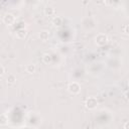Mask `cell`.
<instances>
[{
  "label": "cell",
  "instance_id": "6da1fadb",
  "mask_svg": "<svg viewBox=\"0 0 129 129\" xmlns=\"http://www.w3.org/2000/svg\"><path fill=\"white\" fill-rule=\"evenodd\" d=\"M68 90H69V92H70L71 94L76 95V94H79V93H80V91H81V86H80L77 82H73V83H71V84L69 85Z\"/></svg>",
  "mask_w": 129,
  "mask_h": 129
},
{
  "label": "cell",
  "instance_id": "7a4b0ae2",
  "mask_svg": "<svg viewBox=\"0 0 129 129\" xmlns=\"http://www.w3.org/2000/svg\"><path fill=\"white\" fill-rule=\"evenodd\" d=\"M107 41H108V37H107V35L104 34V33H100V34H98V35L96 36V43H97L98 45H100V46L106 44Z\"/></svg>",
  "mask_w": 129,
  "mask_h": 129
},
{
  "label": "cell",
  "instance_id": "3957f363",
  "mask_svg": "<svg viewBox=\"0 0 129 129\" xmlns=\"http://www.w3.org/2000/svg\"><path fill=\"white\" fill-rule=\"evenodd\" d=\"M97 105H98V101H97V99L94 98V97H90V98L87 99V101H86V107H87L88 109H94V108L97 107Z\"/></svg>",
  "mask_w": 129,
  "mask_h": 129
},
{
  "label": "cell",
  "instance_id": "277c9868",
  "mask_svg": "<svg viewBox=\"0 0 129 129\" xmlns=\"http://www.w3.org/2000/svg\"><path fill=\"white\" fill-rule=\"evenodd\" d=\"M3 21H4V23H6L7 25H11L12 23H14L15 17H14L12 14L7 13V14H5V16L3 17Z\"/></svg>",
  "mask_w": 129,
  "mask_h": 129
},
{
  "label": "cell",
  "instance_id": "5b68a950",
  "mask_svg": "<svg viewBox=\"0 0 129 129\" xmlns=\"http://www.w3.org/2000/svg\"><path fill=\"white\" fill-rule=\"evenodd\" d=\"M39 38L42 41H46L48 39V32L46 30H41L39 32Z\"/></svg>",
  "mask_w": 129,
  "mask_h": 129
},
{
  "label": "cell",
  "instance_id": "8992f818",
  "mask_svg": "<svg viewBox=\"0 0 129 129\" xmlns=\"http://www.w3.org/2000/svg\"><path fill=\"white\" fill-rule=\"evenodd\" d=\"M52 24H53L54 26H60V25L62 24V18L59 17V16L54 17V18L52 19Z\"/></svg>",
  "mask_w": 129,
  "mask_h": 129
},
{
  "label": "cell",
  "instance_id": "52a82bcc",
  "mask_svg": "<svg viewBox=\"0 0 129 129\" xmlns=\"http://www.w3.org/2000/svg\"><path fill=\"white\" fill-rule=\"evenodd\" d=\"M44 14H45L46 16H52V15L54 14V8H52V7H50V6L44 8Z\"/></svg>",
  "mask_w": 129,
  "mask_h": 129
},
{
  "label": "cell",
  "instance_id": "ba28073f",
  "mask_svg": "<svg viewBox=\"0 0 129 129\" xmlns=\"http://www.w3.org/2000/svg\"><path fill=\"white\" fill-rule=\"evenodd\" d=\"M25 71L28 73V74H33L35 72V66L33 63H29L25 67Z\"/></svg>",
  "mask_w": 129,
  "mask_h": 129
},
{
  "label": "cell",
  "instance_id": "9c48e42d",
  "mask_svg": "<svg viewBox=\"0 0 129 129\" xmlns=\"http://www.w3.org/2000/svg\"><path fill=\"white\" fill-rule=\"evenodd\" d=\"M6 81H7V84H14L15 81H16V77H15L13 74H10V75L7 77Z\"/></svg>",
  "mask_w": 129,
  "mask_h": 129
},
{
  "label": "cell",
  "instance_id": "30bf717a",
  "mask_svg": "<svg viewBox=\"0 0 129 129\" xmlns=\"http://www.w3.org/2000/svg\"><path fill=\"white\" fill-rule=\"evenodd\" d=\"M42 60H43L44 63H49V62L51 61V56H50V54L44 53L43 56H42Z\"/></svg>",
  "mask_w": 129,
  "mask_h": 129
},
{
  "label": "cell",
  "instance_id": "8fae6325",
  "mask_svg": "<svg viewBox=\"0 0 129 129\" xmlns=\"http://www.w3.org/2000/svg\"><path fill=\"white\" fill-rule=\"evenodd\" d=\"M25 35H26V30L25 29H20V30H18L16 32V36L18 38H23Z\"/></svg>",
  "mask_w": 129,
  "mask_h": 129
},
{
  "label": "cell",
  "instance_id": "7c38bea8",
  "mask_svg": "<svg viewBox=\"0 0 129 129\" xmlns=\"http://www.w3.org/2000/svg\"><path fill=\"white\" fill-rule=\"evenodd\" d=\"M8 121V117L6 116V114H1L0 115V124L2 125H5Z\"/></svg>",
  "mask_w": 129,
  "mask_h": 129
},
{
  "label": "cell",
  "instance_id": "4fadbf2b",
  "mask_svg": "<svg viewBox=\"0 0 129 129\" xmlns=\"http://www.w3.org/2000/svg\"><path fill=\"white\" fill-rule=\"evenodd\" d=\"M4 73H5V69H4V67H3V66H1V64H0V77H1V76H3V75H4Z\"/></svg>",
  "mask_w": 129,
  "mask_h": 129
}]
</instances>
